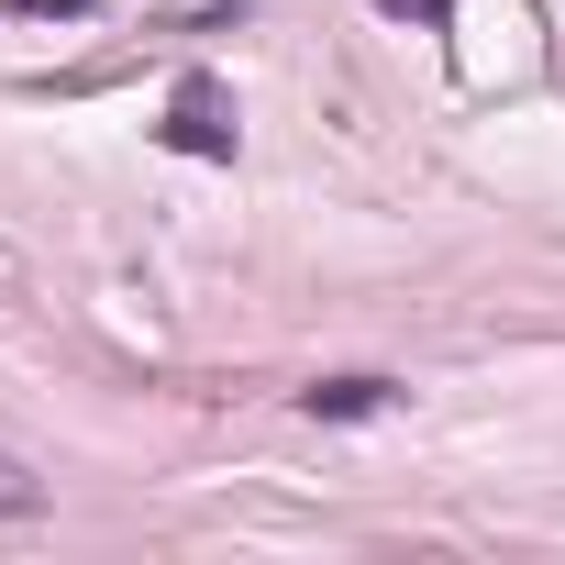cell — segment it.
<instances>
[{"label":"cell","instance_id":"cell-1","mask_svg":"<svg viewBox=\"0 0 565 565\" xmlns=\"http://www.w3.org/2000/svg\"><path fill=\"white\" fill-rule=\"evenodd\" d=\"M167 145H178V156H211V167H233V89H222L211 67H189V78L167 89Z\"/></svg>","mask_w":565,"mask_h":565},{"label":"cell","instance_id":"cell-4","mask_svg":"<svg viewBox=\"0 0 565 565\" xmlns=\"http://www.w3.org/2000/svg\"><path fill=\"white\" fill-rule=\"evenodd\" d=\"M377 12H399V23H422V34H444V23H455V0H377Z\"/></svg>","mask_w":565,"mask_h":565},{"label":"cell","instance_id":"cell-5","mask_svg":"<svg viewBox=\"0 0 565 565\" xmlns=\"http://www.w3.org/2000/svg\"><path fill=\"white\" fill-rule=\"evenodd\" d=\"M12 12H89V0H12Z\"/></svg>","mask_w":565,"mask_h":565},{"label":"cell","instance_id":"cell-3","mask_svg":"<svg viewBox=\"0 0 565 565\" xmlns=\"http://www.w3.org/2000/svg\"><path fill=\"white\" fill-rule=\"evenodd\" d=\"M34 510H45V477L23 455H0V521H34Z\"/></svg>","mask_w":565,"mask_h":565},{"label":"cell","instance_id":"cell-2","mask_svg":"<svg viewBox=\"0 0 565 565\" xmlns=\"http://www.w3.org/2000/svg\"><path fill=\"white\" fill-rule=\"evenodd\" d=\"M388 399H399V377H366V366H355V377H311V388H300V411H311V422H377Z\"/></svg>","mask_w":565,"mask_h":565}]
</instances>
